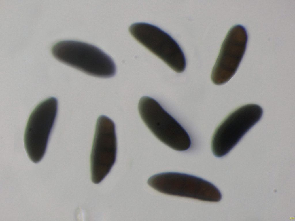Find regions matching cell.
Wrapping results in <instances>:
<instances>
[{
	"label": "cell",
	"mask_w": 295,
	"mask_h": 221,
	"mask_svg": "<svg viewBox=\"0 0 295 221\" xmlns=\"http://www.w3.org/2000/svg\"><path fill=\"white\" fill-rule=\"evenodd\" d=\"M52 53L60 62L90 76L107 78L116 73V66L111 58L91 44L76 41H63L53 46Z\"/></svg>",
	"instance_id": "obj_1"
},
{
	"label": "cell",
	"mask_w": 295,
	"mask_h": 221,
	"mask_svg": "<svg viewBox=\"0 0 295 221\" xmlns=\"http://www.w3.org/2000/svg\"><path fill=\"white\" fill-rule=\"evenodd\" d=\"M138 108L144 123L161 142L177 151H185L190 148L191 141L188 133L156 100L142 97Z\"/></svg>",
	"instance_id": "obj_2"
},
{
	"label": "cell",
	"mask_w": 295,
	"mask_h": 221,
	"mask_svg": "<svg viewBox=\"0 0 295 221\" xmlns=\"http://www.w3.org/2000/svg\"><path fill=\"white\" fill-rule=\"evenodd\" d=\"M148 185L165 194L202 201L218 202L222 195L211 182L198 177L175 172L161 173L149 178Z\"/></svg>",
	"instance_id": "obj_3"
},
{
	"label": "cell",
	"mask_w": 295,
	"mask_h": 221,
	"mask_svg": "<svg viewBox=\"0 0 295 221\" xmlns=\"http://www.w3.org/2000/svg\"><path fill=\"white\" fill-rule=\"evenodd\" d=\"M263 113L262 108L258 105L249 104L230 114L214 133L211 147L214 155L221 157L227 154L259 121Z\"/></svg>",
	"instance_id": "obj_4"
},
{
	"label": "cell",
	"mask_w": 295,
	"mask_h": 221,
	"mask_svg": "<svg viewBox=\"0 0 295 221\" xmlns=\"http://www.w3.org/2000/svg\"><path fill=\"white\" fill-rule=\"evenodd\" d=\"M58 102L54 97L39 103L30 114L24 135V146L30 159L37 163L43 157L56 118Z\"/></svg>",
	"instance_id": "obj_5"
},
{
	"label": "cell",
	"mask_w": 295,
	"mask_h": 221,
	"mask_svg": "<svg viewBox=\"0 0 295 221\" xmlns=\"http://www.w3.org/2000/svg\"><path fill=\"white\" fill-rule=\"evenodd\" d=\"M129 31L137 41L178 73L186 67L184 53L176 41L158 27L145 23L132 24Z\"/></svg>",
	"instance_id": "obj_6"
},
{
	"label": "cell",
	"mask_w": 295,
	"mask_h": 221,
	"mask_svg": "<svg viewBox=\"0 0 295 221\" xmlns=\"http://www.w3.org/2000/svg\"><path fill=\"white\" fill-rule=\"evenodd\" d=\"M117 140L113 121L104 116L97 120L91 151V179L94 184L100 183L108 174L115 163Z\"/></svg>",
	"instance_id": "obj_7"
},
{
	"label": "cell",
	"mask_w": 295,
	"mask_h": 221,
	"mask_svg": "<svg viewBox=\"0 0 295 221\" xmlns=\"http://www.w3.org/2000/svg\"><path fill=\"white\" fill-rule=\"evenodd\" d=\"M247 39V32L242 26L236 25L230 30L212 70L211 79L214 84H223L234 75L245 54Z\"/></svg>",
	"instance_id": "obj_8"
}]
</instances>
